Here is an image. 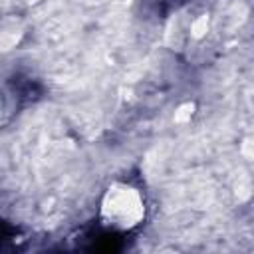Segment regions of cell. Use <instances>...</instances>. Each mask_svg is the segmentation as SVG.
Masks as SVG:
<instances>
[{
    "instance_id": "obj_1",
    "label": "cell",
    "mask_w": 254,
    "mask_h": 254,
    "mask_svg": "<svg viewBox=\"0 0 254 254\" xmlns=\"http://www.w3.org/2000/svg\"><path fill=\"white\" fill-rule=\"evenodd\" d=\"M101 210L109 226L125 230L139 224L143 218V198L131 187H113L109 189Z\"/></svg>"
}]
</instances>
